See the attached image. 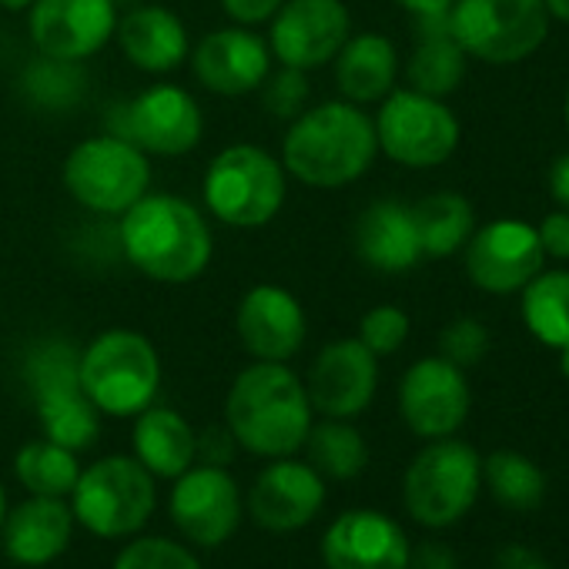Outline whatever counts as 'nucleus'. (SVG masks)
<instances>
[{
  "label": "nucleus",
  "instance_id": "obj_1",
  "mask_svg": "<svg viewBox=\"0 0 569 569\" xmlns=\"http://www.w3.org/2000/svg\"><path fill=\"white\" fill-rule=\"evenodd\" d=\"M379 154L376 121L352 101H326L292 118L281 141L284 174L309 188H346L359 181Z\"/></svg>",
  "mask_w": 569,
  "mask_h": 569
},
{
  "label": "nucleus",
  "instance_id": "obj_2",
  "mask_svg": "<svg viewBox=\"0 0 569 569\" xmlns=\"http://www.w3.org/2000/svg\"><path fill=\"white\" fill-rule=\"evenodd\" d=\"M224 422L238 446L254 456H296L312 429L306 382L284 362H254L234 376L224 402Z\"/></svg>",
  "mask_w": 569,
  "mask_h": 569
},
{
  "label": "nucleus",
  "instance_id": "obj_3",
  "mask_svg": "<svg viewBox=\"0 0 569 569\" xmlns=\"http://www.w3.org/2000/svg\"><path fill=\"white\" fill-rule=\"evenodd\" d=\"M121 248L144 278L188 284L211 264L214 238L191 201L148 191L121 214Z\"/></svg>",
  "mask_w": 569,
  "mask_h": 569
},
{
  "label": "nucleus",
  "instance_id": "obj_4",
  "mask_svg": "<svg viewBox=\"0 0 569 569\" xmlns=\"http://www.w3.org/2000/svg\"><path fill=\"white\" fill-rule=\"evenodd\" d=\"M84 396L104 416H138L161 389L158 349L131 329L101 332L78 359Z\"/></svg>",
  "mask_w": 569,
  "mask_h": 569
},
{
  "label": "nucleus",
  "instance_id": "obj_5",
  "mask_svg": "<svg viewBox=\"0 0 569 569\" xmlns=\"http://www.w3.org/2000/svg\"><path fill=\"white\" fill-rule=\"evenodd\" d=\"M204 204L228 228H261L281 204L289 181L284 164L258 144H231L204 171Z\"/></svg>",
  "mask_w": 569,
  "mask_h": 569
},
{
  "label": "nucleus",
  "instance_id": "obj_6",
  "mask_svg": "<svg viewBox=\"0 0 569 569\" xmlns=\"http://www.w3.org/2000/svg\"><path fill=\"white\" fill-rule=\"evenodd\" d=\"M81 352L68 342H44L28 359V386L44 439L74 452L91 449L101 436V412L81 389Z\"/></svg>",
  "mask_w": 569,
  "mask_h": 569
},
{
  "label": "nucleus",
  "instance_id": "obj_7",
  "mask_svg": "<svg viewBox=\"0 0 569 569\" xmlns=\"http://www.w3.org/2000/svg\"><path fill=\"white\" fill-rule=\"evenodd\" d=\"M479 486H482L479 452L469 442L446 436V439H432V446H426L412 459V466L406 469L402 496L416 522L429 529H442L472 509Z\"/></svg>",
  "mask_w": 569,
  "mask_h": 569
},
{
  "label": "nucleus",
  "instance_id": "obj_8",
  "mask_svg": "<svg viewBox=\"0 0 569 569\" xmlns=\"http://www.w3.org/2000/svg\"><path fill=\"white\" fill-rule=\"evenodd\" d=\"M71 512L101 539L131 536L154 512V476L134 456L98 459L78 476L71 489Z\"/></svg>",
  "mask_w": 569,
  "mask_h": 569
},
{
  "label": "nucleus",
  "instance_id": "obj_9",
  "mask_svg": "<svg viewBox=\"0 0 569 569\" xmlns=\"http://www.w3.org/2000/svg\"><path fill=\"white\" fill-rule=\"evenodd\" d=\"M542 0H456L449 31L459 48L482 64H519L532 58L549 34Z\"/></svg>",
  "mask_w": 569,
  "mask_h": 569
},
{
  "label": "nucleus",
  "instance_id": "obj_10",
  "mask_svg": "<svg viewBox=\"0 0 569 569\" xmlns=\"http://www.w3.org/2000/svg\"><path fill=\"white\" fill-rule=\"evenodd\" d=\"M64 188L94 214H124L151 188L148 154L128 138L98 134L81 141L64 161Z\"/></svg>",
  "mask_w": 569,
  "mask_h": 569
},
{
  "label": "nucleus",
  "instance_id": "obj_11",
  "mask_svg": "<svg viewBox=\"0 0 569 569\" xmlns=\"http://www.w3.org/2000/svg\"><path fill=\"white\" fill-rule=\"evenodd\" d=\"M372 121L379 151L402 168H436L459 148V121L449 104L412 88L389 91Z\"/></svg>",
  "mask_w": 569,
  "mask_h": 569
},
{
  "label": "nucleus",
  "instance_id": "obj_12",
  "mask_svg": "<svg viewBox=\"0 0 569 569\" xmlns=\"http://www.w3.org/2000/svg\"><path fill=\"white\" fill-rule=\"evenodd\" d=\"M352 38V18L342 0H284L271 14L268 51L281 68L316 71L336 61Z\"/></svg>",
  "mask_w": 569,
  "mask_h": 569
},
{
  "label": "nucleus",
  "instance_id": "obj_13",
  "mask_svg": "<svg viewBox=\"0 0 569 569\" xmlns=\"http://www.w3.org/2000/svg\"><path fill=\"white\" fill-rule=\"evenodd\" d=\"M546 251L532 224L499 218L466 241V274L489 296H512L542 271Z\"/></svg>",
  "mask_w": 569,
  "mask_h": 569
},
{
  "label": "nucleus",
  "instance_id": "obj_14",
  "mask_svg": "<svg viewBox=\"0 0 569 569\" xmlns=\"http://www.w3.org/2000/svg\"><path fill=\"white\" fill-rule=\"evenodd\" d=\"M114 0H34L28 8V31L34 48L58 64L94 58L114 38Z\"/></svg>",
  "mask_w": 569,
  "mask_h": 569
},
{
  "label": "nucleus",
  "instance_id": "obj_15",
  "mask_svg": "<svg viewBox=\"0 0 569 569\" xmlns=\"http://www.w3.org/2000/svg\"><path fill=\"white\" fill-rule=\"evenodd\" d=\"M472 406L466 369L442 356L419 359L399 382V412L422 439H446L459 432Z\"/></svg>",
  "mask_w": 569,
  "mask_h": 569
},
{
  "label": "nucleus",
  "instance_id": "obj_16",
  "mask_svg": "<svg viewBox=\"0 0 569 569\" xmlns=\"http://www.w3.org/2000/svg\"><path fill=\"white\" fill-rule=\"evenodd\" d=\"M171 519L184 539L194 546H221L241 519L238 482L224 466H191L174 479Z\"/></svg>",
  "mask_w": 569,
  "mask_h": 569
},
{
  "label": "nucleus",
  "instance_id": "obj_17",
  "mask_svg": "<svg viewBox=\"0 0 569 569\" xmlns=\"http://www.w3.org/2000/svg\"><path fill=\"white\" fill-rule=\"evenodd\" d=\"M379 389V359L359 339H339L326 346L309 369L312 412L326 419H352L369 409Z\"/></svg>",
  "mask_w": 569,
  "mask_h": 569
},
{
  "label": "nucleus",
  "instance_id": "obj_18",
  "mask_svg": "<svg viewBox=\"0 0 569 569\" xmlns=\"http://www.w3.org/2000/svg\"><path fill=\"white\" fill-rule=\"evenodd\" d=\"M234 329L254 362H289L306 346V309L281 284H254L241 296Z\"/></svg>",
  "mask_w": 569,
  "mask_h": 569
},
{
  "label": "nucleus",
  "instance_id": "obj_19",
  "mask_svg": "<svg viewBox=\"0 0 569 569\" xmlns=\"http://www.w3.org/2000/svg\"><path fill=\"white\" fill-rule=\"evenodd\" d=\"M204 118L198 101L178 84H154L128 104L124 138L144 154L178 158L201 144Z\"/></svg>",
  "mask_w": 569,
  "mask_h": 569
},
{
  "label": "nucleus",
  "instance_id": "obj_20",
  "mask_svg": "<svg viewBox=\"0 0 569 569\" xmlns=\"http://www.w3.org/2000/svg\"><path fill=\"white\" fill-rule=\"evenodd\" d=\"M326 502V479L299 459L281 456L258 472L248 509L251 519L268 532H296L309 526Z\"/></svg>",
  "mask_w": 569,
  "mask_h": 569
},
{
  "label": "nucleus",
  "instance_id": "obj_21",
  "mask_svg": "<svg viewBox=\"0 0 569 569\" xmlns=\"http://www.w3.org/2000/svg\"><path fill=\"white\" fill-rule=\"evenodd\" d=\"M271 61L268 41L244 24L211 31L191 51V71L198 84L224 98L258 91L271 74Z\"/></svg>",
  "mask_w": 569,
  "mask_h": 569
},
{
  "label": "nucleus",
  "instance_id": "obj_22",
  "mask_svg": "<svg viewBox=\"0 0 569 569\" xmlns=\"http://www.w3.org/2000/svg\"><path fill=\"white\" fill-rule=\"evenodd\" d=\"M409 552L402 526L376 509L342 512L322 539L329 569H409Z\"/></svg>",
  "mask_w": 569,
  "mask_h": 569
},
{
  "label": "nucleus",
  "instance_id": "obj_23",
  "mask_svg": "<svg viewBox=\"0 0 569 569\" xmlns=\"http://www.w3.org/2000/svg\"><path fill=\"white\" fill-rule=\"evenodd\" d=\"M352 244H356V254L369 268L386 271V274H402V271L416 268L419 258H426L422 244H419L412 204H402L392 198L372 201L359 214Z\"/></svg>",
  "mask_w": 569,
  "mask_h": 569
},
{
  "label": "nucleus",
  "instance_id": "obj_24",
  "mask_svg": "<svg viewBox=\"0 0 569 569\" xmlns=\"http://www.w3.org/2000/svg\"><path fill=\"white\" fill-rule=\"evenodd\" d=\"M74 532V512L64 499L34 496L11 509L0 526L4 536V552L21 566H48L54 562Z\"/></svg>",
  "mask_w": 569,
  "mask_h": 569
},
{
  "label": "nucleus",
  "instance_id": "obj_25",
  "mask_svg": "<svg viewBox=\"0 0 569 569\" xmlns=\"http://www.w3.org/2000/svg\"><path fill=\"white\" fill-rule=\"evenodd\" d=\"M114 38H118L124 58L148 74H168V71L181 68L188 58V48H191L181 18L158 4L131 8L118 21Z\"/></svg>",
  "mask_w": 569,
  "mask_h": 569
},
{
  "label": "nucleus",
  "instance_id": "obj_26",
  "mask_svg": "<svg viewBox=\"0 0 569 569\" xmlns=\"http://www.w3.org/2000/svg\"><path fill=\"white\" fill-rule=\"evenodd\" d=\"M134 459L161 479H178L198 459V436L178 409L148 406L138 412L134 432Z\"/></svg>",
  "mask_w": 569,
  "mask_h": 569
},
{
  "label": "nucleus",
  "instance_id": "obj_27",
  "mask_svg": "<svg viewBox=\"0 0 569 569\" xmlns=\"http://www.w3.org/2000/svg\"><path fill=\"white\" fill-rule=\"evenodd\" d=\"M399 51L382 34H356L336 54V84L352 104H376L396 91Z\"/></svg>",
  "mask_w": 569,
  "mask_h": 569
},
{
  "label": "nucleus",
  "instance_id": "obj_28",
  "mask_svg": "<svg viewBox=\"0 0 569 569\" xmlns=\"http://www.w3.org/2000/svg\"><path fill=\"white\" fill-rule=\"evenodd\" d=\"M416 34L419 44L409 58V88L429 98H446L452 94L462 78H466V61L469 54L459 48V41L449 31V14H432V18H416Z\"/></svg>",
  "mask_w": 569,
  "mask_h": 569
},
{
  "label": "nucleus",
  "instance_id": "obj_29",
  "mask_svg": "<svg viewBox=\"0 0 569 569\" xmlns=\"http://www.w3.org/2000/svg\"><path fill=\"white\" fill-rule=\"evenodd\" d=\"M412 218L422 254L429 258H449L462 251L476 231V211L469 198H462L459 191H436L422 198L419 204H412Z\"/></svg>",
  "mask_w": 569,
  "mask_h": 569
},
{
  "label": "nucleus",
  "instance_id": "obj_30",
  "mask_svg": "<svg viewBox=\"0 0 569 569\" xmlns=\"http://www.w3.org/2000/svg\"><path fill=\"white\" fill-rule=\"evenodd\" d=\"M522 322L549 349L569 346V271H539L522 289Z\"/></svg>",
  "mask_w": 569,
  "mask_h": 569
},
{
  "label": "nucleus",
  "instance_id": "obj_31",
  "mask_svg": "<svg viewBox=\"0 0 569 569\" xmlns=\"http://www.w3.org/2000/svg\"><path fill=\"white\" fill-rule=\"evenodd\" d=\"M306 449H309V466L322 479L346 482V479H356L369 466V446L362 432L349 426L346 419H326L319 426L312 422L306 436Z\"/></svg>",
  "mask_w": 569,
  "mask_h": 569
},
{
  "label": "nucleus",
  "instance_id": "obj_32",
  "mask_svg": "<svg viewBox=\"0 0 569 569\" xmlns=\"http://www.w3.org/2000/svg\"><path fill=\"white\" fill-rule=\"evenodd\" d=\"M482 482L489 486L499 506L516 509V512H532L546 499L542 469L512 449H496L482 459Z\"/></svg>",
  "mask_w": 569,
  "mask_h": 569
},
{
  "label": "nucleus",
  "instance_id": "obj_33",
  "mask_svg": "<svg viewBox=\"0 0 569 569\" xmlns=\"http://www.w3.org/2000/svg\"><path fill=\"white\" fill-rule=\"evenodd\" d=\"M14 472H18L21 486L31 496L64 499V496H71V489H74V482L81 476V466H78V452L74 449L58 446L51 439H38V442H28L18 452Z\"/></svg>",
  "mask_w": 569,
  "mask_h": 569
},
{
  "label": "nucleus",
  "instance_id": "obj_34",
  "mask_svg": "<svg viewBox=\"0 0 569 569\" xmlns=\"http://www.w3.org/2000/svg\"><path fill=\"white\" fill-rule=\"evenodd\" d=\"M114 569H201V562L171 539L144 536L118 552Z\"/></svg>",
  "mask_w": 569,
  "mask_h": 569
},
{
  "label": "nucleus",
  "instance_id": "obj_35",
  "mask_svg": "<svg viewBox=\"0 0 569 569\" xmlns=\"http://www.w3.org/2000/svg\"><path fill=\"white\" fill-rule=\"evenodd\" d=\"M409 339V316L396 306H376L359 322V342L376 356H392Z\"/></svg>",
  "mask_w": 569,
  "mask_h": 569
},
{
  "label": "nucleus",
  "instance_id": "obj_36",
  "mask_svg": "<svg viewBox=\"0 0 569 569\" xmlns=\"http://www.w3.org/2000/svg\"><path fill=\"white\" fill-rule=\"evenodd\" d=\"M486 352H489V332L479 319L462 316V319L449 322L439 336V356L459 369L479 366L486 359Z\"/></svg>",
  "mask_w": 569,
  "mask_h": 569
},
{
  "label": "nucleus",
  "instance_id": "obj_37",
  "mask_svg": "<svg viewBox=\"0 0 569 569\" xmlns=\"http://www.w3.org/2000/svg\"><path fill=\"white\" fill-rule=\"evenodd\" d=\"M258 91H261L268 114H274V118H299L309 101L306 71H296V68H281L278 74H268Z\"/></svg>",
  "mask_w": 569,
  "mask_h": 569
},
{
  "label": "nucleus",
  "instance_id": "obj_38",
  "mask_svg": "<svg viewBox=\"0 0 569 569\" xmlns=\"http://www.w3.org/2000/svg\"><path fill=\"white\" fill-rule=\"evenodd\" d=\"M539 234V244L546 251V258H559V261H569V211H549L542 218V224L536 228Z\"/></svg>",
  "mask_w": 569,
  "mask_h": 569
},
{
  "label": "nucleus",
  "instance_id": "obj_39",
  "mask_svg": "<svg viewBox=\"0 0 569 569\" xmlns=\"http://www.w3.org/2000/svg\"><path fill=\"white\" fill-rule=\"evenodd\" d=\"M234 446H238V439L231 436L228 426H224V429L211 426V429H204V432L198 436V459H201L204 466H228L231 456H234Z\"/></svg>",
  "mask_w": 569,
  "mask_h": 569
},
{
  "label": "nucleus",
  "instance_id": "obj_40",
  "mask_svg": "<svg viewBox=\"0 0 569 569\" xmlns=\"http://www.w3.org/2000/svg\"><path fill=\"white\" fill-rule=\"evenodd\" d=\"M284 4V0H221V8L231 21L244 24V28H254V24H264L271 21V14Z\"/></svg>",
  "mask_w": 569,
  "mask_h": 569
},
{
  "label": "nucleus",
  "instance_id": "obj_41",
  "mask_svg": "<svg viewBox=\"0 0 569 569\" xmlns=\"http://www.w3.org/2000/svg\"><path fill=\"white\" fill-rule=\"evenodd\" d=\"M496 569H549V562L536 549L522 542H509L496 552Z\"/></svg>",
  "mask_w": 569,
  "mask_h": 569
},
{
  "label": "nucleus",
  "instance_id": "obj_42",
  "mask_svg": "<svg viewBox=\"0 0 569 569\" xmlns=\"http://www.w3.org/2000/svg\"><path fill=\"white\" fill-rule=\"evenodd\" d=\"M409 569H456V556L442 542H422L416 552H409Z\"/></svg>",
  "mask_w": 569,
  "mask_h": 569
},
{
  "label": "nucleus",
  "instance_id": "obj_43",
  "mask_svg": "<svg viewBox=\"0 0 569 569\" xmlns=\"http://www.w3.org/2000/svg\"><path fill=\"white\" fill-rule=\"evenodd\" d=\"M549 191L562 204V211H569V154H562L552 164V171H549Z\"/></svg>",
  "mask_w": 569,
  "mask_h": 569
},
{
  "label": "nucleus",
  "instance_id": "obj_44",
  "mask_svg": "<svg viewBox=\"0 0 569 569\" xmlns=\"http://www.w3.org/2000/svg\"><path fill=\"white\" fill-rule=\"evenodd\" d=\"M412 18H432V14H449L456 0H396Z\"/></svg>",
  "mask_w": 569,
  "mask_h": 569
},
{
  "label": "nucleus",
  "instance_id": "obj_45",
  "mask_svg": "<svg viewBox=\"0 0 569 569\" xmlns=\"http://www.w3.org/2000/svg\"><path fill=\"white\" fill-rule=\"evenodd\" d=\"M542 4H546L549 18H556V21L569 24V0H542Z\"/></svg>",
  "mask_w": 569,
  "mask_h": 569
},
{
  "label": "nucleus",
  "instance_id": "obj_46",
  "mask_svg": "<svg viewBox=\"0 0 569 569\" xmlns=\"http://www.w3.org/2000/svg\"><path fill=\"white\" fill-rule=\"evenodd\" d=\"M34 4V0H0V8L4 11H28Z\"/></svg>",
  "mask_w": 569,
  "mask_h": 569
},
{
  "label": "nucleus",
  "instance_id": "obj_47",
  "mask_svg": "<svg viewBox=\"0 0 569 569\" xmlns=\"http://www.w3.org/2000/svg\"><path fill=\"white\" fill-rule=\"evenodd\" d=\"M559 369H562V376L569 379V346H566V349H559Z\"/></svg>",
  "mask_w": 569,
  "mask_h": 569
},
{
  "label": "nucleus",
  "instance_id": "obj_48",
  "mask_svg": "<svg viewBox=\"0 0 569 569\" xmlns=\"http://www.w3.org/2000/svg\"><path fill=\"white\" fill-rule=\"evenodd\" d=\"M4 516H8V496H4V486H0V526H4Z\"/></svg>",
  "mask_w": 569,
  "mask_h": 569
},
{
  "label": "nucleus",
  "instance_id": "obj_49",
  "mask_svg": "<svg viewBox=\"0 0 569 569\" xmlns=\"http://www.w3.org/2000/svg\"><path fill=\"white\" fill-rule=\"evenodd\" d=\"M562 114H566V131H569V94H566V111Z\"/></svg>",
  "mask_w": 569,
  "mask_h": 569
}]
</instances>
